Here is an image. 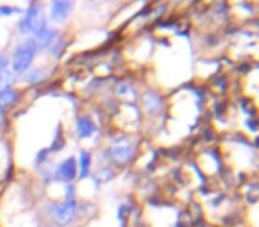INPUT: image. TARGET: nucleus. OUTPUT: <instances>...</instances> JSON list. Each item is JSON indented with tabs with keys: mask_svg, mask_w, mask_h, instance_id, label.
<instances>
[{
	"mask_svg": "<svg viewBox=\"0 0 259 227\" xmlns=\"http://www.w3.org/2000/svg\"><path fill=\"white\" fill-rule=\"evenodd\" d=\"M39 50L37 48V43L34 37H29L23 43H20L16 47L15 54H13V71L15 73H25L29 69V66L32 64V59L36 55V52Z\"/></svg>",
	"mask_w": 259,
	"mask_h": 227,
	"instance_id": "obj_1",
	"label": "nucleus"
},
{
	"mask_svg": "<svg viewBox=\"0 0 259 227\" xmlns=\"http://www.w3.org/2000/svg\"><path fill=\"white\" fill-rule=\"evenodd\" d=\"M20 32L27 34V32H32L36 34L37 30H41L45 27V16L43 11H41L39 6H30L29 9L25 11L23 18L20 20Z\"/></svg>",
	"mask_w": 259,
	"mask_h": 227,
	"instance_id": "obj_2",
	"label": "nucleus"
},
{
	"mask_svg": "<svg viewBox=\"0 0 259 227\" xmlns=\"http://www.w3.org/2000/svg\"><path fill=\"white\" fill-rule=\"evenodd\" d=\"M134 153H135V144L126 137L117 139V141H115L114 144H112V148H110L112 158H114L117 163L130 162V160H132V156H134Z\"/></svg>",
	"mask_w": 259,
	"mask_h": 227,
	"instance_id": "obj_3",
	"label": "nucleus"
},
{
	"mask_svg": "<svg viewBox=\"0 0 259 227\" xmlns=\"http://www.w3.org/2000/svg\"><path fill=\"white\" fill-rule=\"evenodd\" d=\"M75 209H76V204L73 199H68L66 202L62 204H55L52 206V218L59 223V225H66L73 220L75 216Z\"/></svg>",
	"mask_w": 259,
	"mask_h": 227,
	"instance_id": "obj_4",
	"label": "nucleus"
},
{
	"mask_svg": "<svg viewBox=\"0 0 259 227\" xmlns=\"http://www.w3.org/2000/svg\"><path fill=\"white\" fill-rule=\"evenodd\" d=\"M76 176V160L68 158L55 169V179L57 181H71Z\"/></svg>",
	"mask_w": 259,
	"mask_h": 227,
	"instance_id": "obj_5",
	"label": "nucleus"
},
{
	"mask_svg": "<svg viewBox=\"0 0 259 227\" xmlns=\"http://www.w3.org/2000/svg\"><path fill=\"white\" fill-rule=\"evenodd\" d=\"M55 36H57V32H55L54 29H48L47 25L43 27L41 30H37L36 34H34V39H36L37 43V48H48L52 43H54Z\"/></svg>",
	"mask_w": 259,
	"mask_h": 227,
	"instance_id": "obj_6",
	"label": "nucleus"
},
{
	"mask_svg": "<svg viewBox=\"0 0 259 227\" xmlns=\"http://www.w3.org/2000/svg\"><path fill=\"white\" fill-rule=\"evenodd\" d=\"M76 128H78V135L82 139L91 137V135L96 133V126H94V123L91 121V117H87V116H80L78 119H76Z\"/></svg>",
	"mask_w": 259,
	"mask_h": 227,
	"instance_id": "obj_7",
	"label": "nucleus"
},
{
	"mask_svg": "<svg viewBox=\"0 0 259 227\" xmlns=\"http://www.w3.org/2000/svg\"><path fill=\"white\" fill-rule=\"evenodd\" d=\"M73 4L71 2H54L52 4V13H50V18L55 20V22H61L68 16V13L71 11Z\"/></svg>",
	"mask_w": 259,
	"mask_h": 227,
	"instance_id": "obj_8",
	"label": "nucleus"
},
{
	"mask_svg": "<svg viewBox=\"0 0 259 227\" xmlns=\"http://www.w3.org/2000/svg\"><path fill=\"white\" fill-rule=\"evenodd\" d=\"M16 98H18V93L15 89H11V87L0 89V112L13 107L16 103Z\"/></svg>",
	"mask_w": 259,
	"mask_h": 227,
	"instance_id": "obj_9",
	"label": "nucleus"
},
{
	"mask_svg": "<svg viewBox=\"0 0 259 227\" xmlns=\"http://www.w3.org/2000/svg\"><path fill=\"white\" fill-rule=\"evenodd\" d=\"M160 107H162V101L155 93L146 94V108H148V112H156Z\"/></svg>",
	"mask_w": 259,
	"mask_h": 227,
	"instance_id": "obj_10",
	"label": "nucleus"
},
{
	"mask_svg": "<svg viewBox=\"0 0 259 227\" xmlns=\"http://www.w3.org/2000/svg\"><path fill=\"white\" fill-rule=\"evenodd\" d=\"M89 167H91V156H89V153L83 151L82 155H80V176L85 177L87 174H89Z\"/></svg>",
	"mask_w": 259,
	"mask_h": 227,
	"instance_id": "obj_11",
	"label": "nucleus"
},
{
	"mask_svg": "<svg viewBox=\"0 0 259 227\" xmlns=\"http://www.w3.org/2000/svg\"><path fill=\"white\" fill-rule=\"evenodd\" d=\"M32 73H36V75H30L29 76L30 82H37L39 78H43V71H39V69H36V71H32Z\"/></svg>",
	"mask_w": 259,
	"mask_h": 227,
	"instance_id": "obj_12",
	"label": "nucleus"
},
{
	"mask_svg": "<svg viewBox=\"0 0 259 227\" xmlns=\"http://www.w3.org/2000/svg\"><path fill=\"white\" fill-rule=\"evenodd\" d=\"M8 59L4 57V55H0V71H2V69H8Z\"/></svg>",
	"mask_w": 259,
	"mask_h": 227,
	"instance_id": "obj_13",
	"label": "nucleus"
},
{
	"mask_svg": "<svg viewBox=\"0 0 259 227\" xmlns=\"http://www.w3.org/2000/svg\"><path fill=\"white\" fill-rule=\"evenodd\" d=\"M2 123H4V116H2V112H0V126H2Z\"/></svg>",
	"mask_w": 259,
	"mask_h": 227,
	"instance_id": "obj_14",
	"label": "nucleus"
}]
</instances>
